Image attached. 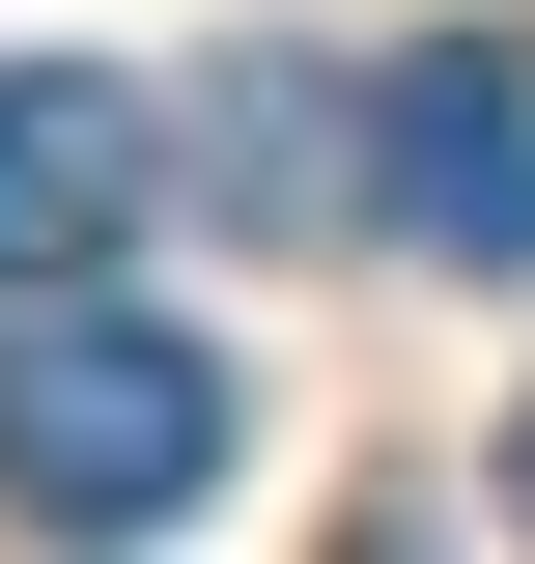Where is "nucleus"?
<instances>
[{"label": "nucleus", "instance_id": "1", "mask_svg": "<svg viewBox=\"0 0 535 564\" xmlns=\"http://www.w3.org/2000/svg\"><path fill=\"white\" fill-rule=\"evenodd\" d=\"M0 508H29V536H170V508H226V367L170 339V311H113V282H57V311L0 339Z\"/></svg>", "mask_w": 535, "mask_h": 564}, {"label": "nucleus", "instance_id": "2", "mask_svg": "<svg viewBox=\"0 0 535 564\" xmlns=\"http://www.w3.org/2000/svg\"><path fill=\"white\" fill-rule=\"evenodd\" d=\"M170 170H198V141L141 113L113 57H0V311H57V282H113Z\"/></svg>", "mask_w": 535, "mask_h": 564}, {"label": "nucleus", "instance_id": "3", "mask_svg": "<svg viewBox=\"0 0 535 564\" xmlns=\"http://www.w3.org/2000/svg\"><path fill=\"white\" fill-rule=\"evenodd\" d=\"M367 198H395V226H423L451 282H535V57L423 29V57L367 85Z\"/></svg>", "mask_w": 535, "mask_h": 564}, {"label": "nucleus", "instance_id": "4", "mask_svg": "<svg viewBox=\"0 0 535 564\" xmlns=\"http://www.w3.org/2000/svg\"><path fill=\"white\" fill-rule=\"evenodd\" d=\"M170 141L226 170V226H338V141H367V113H338V85H198Z\"/></svg>", "mask_w": 535, "mask_h": 564}, {"label": "nucleus", "instance_id": "5", "mask_svg": "<svg viewBox=\"0 0 535 564\" xmlns=\"http://www.w3.org/2000/svg\"><path fill=\"white\" fill-rule=\"evenodd\" d=\"M507 508H535V423H507Z\"/></svg>", "mask_w": 535, "mask_h": 564}]
</instances>
